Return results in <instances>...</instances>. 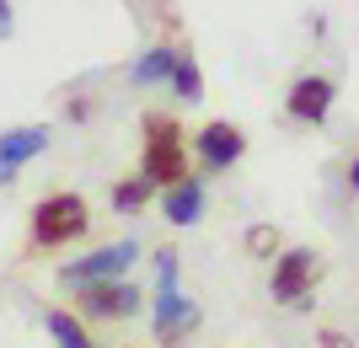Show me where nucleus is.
Instances as JSON below:
<instances>
[{"label": "nucleus", "instance_id": "obj_6", "mask_svg": "<svg viewBox=\"0 0 359 348\" xmlns=\"http://www.w3.org/2000/svg\"><path fill=\"white\" fill-rule=\"evenodd\" d=\"M135 263V242H107V246H97L91 258H81V263H70L65 268V279L70 284H91V279H123V268Z\"/></svg>", "mask_w": 359, "mask_h": 348}, {"label": "nucleus", "instance_id": "obj_3", "mask_svg": "<svg viewBox=\"0 0 359 348\" xmlns=\"http://www.w3.org/2000/svg\"><path fill=\"white\" fill-rule=\"evenodd\" d=\"M145 177L172 188V182L188 177V161H182V134L177 123L161 118V113H150L145 118Z\"/></svg>", "mask_w": 359, "mask_h": 348}, {"label": "nucleus", "instance_id": "obj_12", "mask_svg": "<svg viewBox=\"0 0 359 348\" xmlns=\"http://www.w3.org/2000/svg\"><path fill=\"white\" fill-rule=\"evenodd\" d=\"M48 337L60 348H91V337H86V327L70 316V311H48Z\"/></svg>", "mask_w": 359, "mask_h": 348}, {"label": "nucleus", "instance_id": "obj_5", "mask_svg": "<svg viewBox=\"0 0 359 348\" xmlns=\"http://www.w3.org/2000/svg\"><path fill=\"white\" fill-rule=\"evenodd\" d=\"M81 311L86 316H135L140 289L123 279H91V284H81Z\"/></svg>", "mask_w": 359, "mask_h": 348}, {"label": "nucleus", "instance_id": "obj_16", "mask_svg": "<svg viewBox=\"0 0 359 348\" xmlns=\"http://www.w3.org/2000/svg\"><path fill=\"white\" fill-rule=\"evenodd\" d=\"M11 27H16V22H11V6L0 0V38H11Z\"/></svg>", "mask_w": 359, "mask_h": 348}, {"label": "nucleus", "instance_id": "obj_1", "mask_svg": "<svg viewBox=\"0 0 359 348\" xmlns=\"http://www.w3.org/2000/svg\"><path fill=\"white\" fill-rule=\"evenodd\" d=\"M156 268H161V300H156V337H161L166 348H177L182 337L198 327V311L194 300L177 289V252H161L156 258Z\"/></svg>", "mask_w": 359, "mask_h": 348}, {"label": "nucleus", "instance_id": "obj_13", "mask_svg": "<svg viewBox=\"0 0 359 348\" xmlns=\"http://www.w3.org/2000/svg\"><path fill=\"white\" fill-rule=\"evenodd\" d=\"M150 188H156V182H150L145 172H140L135 182H118V188H113V209H140V204L150 198Z\"/></svg>", "mask_w": 359, "mask_h": 348}, {"label": "nucleus", "instance_id": "obj_11", "mask_svg": "<svg viewBox=\"0 0 359 348\" xmlns=\"http://www.w3.org/2000/svg\"><path fill=\"white\" fill-rule=\"evenodd\" d=\"M172 70H177V54H172V48H145V54H140L135 60V81L140 86H156V81H172Z\"/></svg>", "mask_w": 359, "mask_h": 348}, {"label": "nucleus", "instance_id": "obj_9", "mask_svg": "<svg viewBox=\"0 0 359 348\" xmlns=\"http://www.w3.org/2000/svg\"><path fill=\"white\" fill-rule=\"evenodd\" d=\"M48 151V129H11V134H0V182H11L22 161Z\"/></svg>", "mask_w": 359, "mask_h": 348}, {"label": "nucleus", "instance_id": "obj_14", "mask_svg": "<svg viewBox=\"0 0 359 348\" xmlns=\"http://www.w3.org/2000/svg\"><path fill=\"white\" fill-rule=\"evenodd\" d=\"M172 91H177L182 102H194L198 97V64L188 54H177V70H172Z\"/></svg>", "mask_w": 359, "mask_h": 348}, {"label": "nucleus", "instance_id": "obj_15", "mask_svg": "<svg viewBox=\"0 0 359 348\" xmlns=\"http://www.w3.org/2000/svg\"><path fill=\"white\" fill-rule=\"evenodd\" d=\"M247 246H252V252H279V230H273V225H257L252 236H247Z\"/></svg>", "mask_w": 359, "mask_h": 348}, {"label": "nucleus", "instance_id": "obj_17", "mask_svg": "<svg viewBox=\"0 0 359 348\" xmlns=\"http://www.w3.org/2000/svg\"><path fill=\"white\" fill-rule=\"evenodd\" d=\"M348 188H354V193H359V161H354V167H348Z\"/></svg>", "mask_w": 359, "mask_h": 348}, {"label": "nucleus", "instance_id": "obj_10", "mask_svg": "<svg viewBox=\"0 0 359 348\" xmlns=\"http://www.w3.org/2000/svg\"><path fill=\"white\" fill-rule=\"evenodd\" d=\"M161 209H166V220H172V225H194L198 209H204V188H198L194 177L172 182V188H166V198H161Z\"/></svg>", "mask_w": 359, "mask_h": 348}, {"label": "nucleus", "instance_id": "obj_4", "mask_svg": "<svg viewBox=\"0 0 359 348\" xmlns=\"http://www.w3.org/2000/svg\"><path fill=\"white\" fill-rule=\"evenodd\" d=\"M322 279V263H316L311 246H295V252H279V263H273V300L279 305H295V311H306L311 305V284Z\"/></svg>", "mask_w": 359, "mask_h": 348}, {"label": "nucleus", "instance_id": "obj_7", "mask_svg": "<svg viewBox=\"0 0 359 348\" xmlns=\"http://www.w3.org/2000/svg\"><path fill=\"white\" fill-rule=\"evenodd\" d=\"M241 155H247V139H241L236 123H204V129H198V161L210 172L236 167Z\"/></svg>", "mask_w": 359, "mask_h": 348}, {"label": "nucleus", "instance_id": "obj_8", "mask_svg": "<svg viewBox=\"0 0 359 348\" xmlns=\"http://www.w3.org/2000/svg\"><path fill=\"white\" fill-rule=\"evenodd\" d=\"M332 97H338V86H332L327 76H300L295 86H290V113H295L300 123H322Z\"/></svg>", "mask_w": 359, "mask_h": 348}, {"label": "nucleus", "instance_id": "obj_2", "mask_svg": "<svg viewBox=\"0 0 359 348\" xmlns=\"http://www.w3.org/2000/svg\"><path fill=\"white\" fill-rule=\"evenodd\" d=\"M86 230V198L81 193H48L32 209V242L38 246H65Z\"/></svg>", "mask_w": 359, "mask_h": 348}]
</instances>
